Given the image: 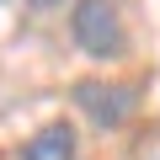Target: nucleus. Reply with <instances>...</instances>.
I'll return each mask as SVG.
<instances>
[{
  "label": "nucleus",
  "mask_w": 160,
  "mask_h": 160,
  "mask_svg": "<svg viewBox=\"0 0 160 160\" xmlns=\"http://www.w3.org/2000/svg\"><path fill=\"white\" fill-rule=\"evenodd\" d=\"M75 155H80V139L69 123H48L22 144V160H75Z\"/></svg>",
  "instance_id": "7ed1b4c3"
},
{
  "label": "nucleus",
  "mask_w": 160,
  "mask_h": 160,
  "mask_svg": "<svg viewBox=\"0 0 160 160\" xmlns=\"http://www.w3.org/2000/svg\"><path fill=\"white\" fill-rule=\"evenodd\" d=\"M69 38H75L80 53H91V59H118L123 43H128L118 0H75V11H69Z\"/></svg>",
  "instance_id": "f257e3e1"
},
{
  "label": "nucleus",
  "mask_w": 160,
  "mask_h": 160,
  "mask_svg": "<svg viewBox=\"0 0 160 160\" xmlns=\"http://www.w3.org/2000/svg\"><path fill=\"white\" fill-rule=\"evenodd\" d=\"M32 11H53V6H64V0H27Z\"/></svg>",
  "instance_id": "20e7f679"
},
{
  "label": "nucleus",
  "mask_w": 160,
  "mask_h": 160,
  "mask_svg": "<svg viewBox=\"0 0 160 160\" xmlns=\"http://www.w3.org/2000/svg\"><path fill=\"white\" fill-rule=\"evenodd\" d=\"M69 102L86 112L91 128H123L133 118V107H139V91L133 86H107V80H75Z\"/></svg>",
  "instance_id": "f03ea898"
}]
</instances>
